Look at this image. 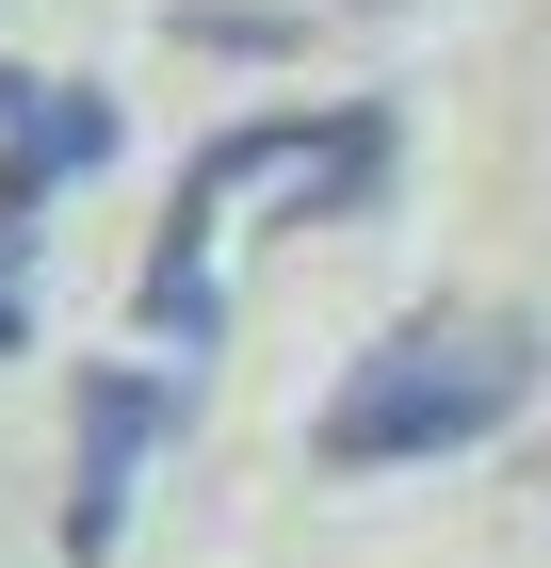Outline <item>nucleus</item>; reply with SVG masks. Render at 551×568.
<instances>
[{
	"label": "nucleus",
	"instance_id": "6",
	"mask_svg": "<svg viewBox=\"0 0 551 568\" xmlns=\"http://www.w3.org/2000/svg\"><path fill=\"white\" fill-rule=\"evenodd\" d=\"M33 342V227H0V357Z\"/></svg>",
	"mask_w": 551,
	"mask_h": 568
},
{
	"label": "nucleus",
	"instance_id": "2",
	"mask_svg": "<svg viewBox=\"0 0 551 568\" xmlns=\"http://www.w3.org/2000/svg\"><path fill=\"white\" fill-rule=\"evenodd\" d=\"M519 390H535V325H503V308H422V325H389V342L325 390L308 455H325V471L470 455V438H503V423H519Z\"/></svg>",
	"mask_w": 551,
	"mask_h": 568
},
{
	"label": "nucleus",
	"instance_id": "7",
	"mask_svg": "<svg viewBox=\"0 0 551 568\" xmlns=\"http://www.w3.org/2000/svg\"><path fill=\"white\" fill-rule=\"evenodd\" d=\"M0 114H17V65H0Z\"/></svg>",
	"mask_w": 551,
	"mask_h": 568
},
{
	"label": "nucleus",
	"instance_id": "4",
	"mask_svg": "<svg viewBox=\"0 0 551 568\" xmlns=\"http://www.w3.org/2000/svg\"><path fill=\"white\" fill-rule=\"evenodd\" d=\"M82 163H114V114L82 82H17V114H0V227H33Z\"/></svg>",
	"mask_w": 551,
	"mask_h": 568
},
{
	"label": "nucleus",
	"instance_id": "5",
	"mask_svg": "<svg viewBox=\"0 0 551 568\" xmlns=\"http://www.w3.org/2000/svg\"><path fill=\"white\" fill-rule=\"evenodd\" d=\"M178 33H195V49H293V17H276V0H195Z\"/></svg>",
	"mask_w": 551,
	"mask_h": 568
},
{
	"label": "nucleus",
	"instance_id": "3",
	"mask_svg": "<svg viewBox=\"0 0 551 568\" xmlns=\"http://www.w3.org/2000/svg\"><path fill=\"white\" fill-rule=\"evenodd\" d=\"M163 374H82V471H65V552H114V520H130V471H146V438H163Z\"/></svg>",
	"mask_w": 551,
	"mask_h": 568
},
{
	"label": "nucleus",
	"instance_id": "1",
	"mask_svg": "<svg viewBox=\"0 0 551 568\" xmlns=\"http://www.w3.org/2000/svg\"><path fill=\"white\" fill-rule=\"evenodd\" d=\"M389 179V114H244V131H212L195 163H178V212H163V261H146V325L163 342H212V244L227 227H325V212H357Z\"/></svg>",
	"mask_w": 551,
	"mask_h": 568
}]
</instances>
